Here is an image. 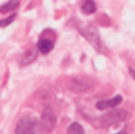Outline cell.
I'll use <instances>...</instances> for the list:
<instances>
[{
	"instance_id": "1",
	"label": "cell",
	"mask_w": 135,
	"mask_h": 134,
	"mask_svg": "<svg viewBox=\"0 0 135 134\" xmlns=\"http://www.w3.org/2000/svg\"><path fill=\"white\" fill-rule=\"evenodd\" d=\"M41 126L36 118L24 117L17 122L16 126V134H41Z\"/></svg>"
},
{
	"instance_id": "2",
	"label": "cell",
	"mask_w": 135,
	"mask_h": 134,
	"mask_svg": "<svg viewBox=\"0 0 135 134\" xmlns=\"http://www.w3.org/2000/svg\"><path fill=\"white\" fill-rule=\"evenodd\" d=\"M127 117V112L123 110V109H118V110H113V112H109L108 114L102 116L98 118V125L100 126H110L115 122H119V121H123L125 118Z\"/></svg>"
},
{
	"instance_id": "3",
	"label": "cell",
	"mask_w": 135,
	"mask_h": 134,
	"mask_svg": "<svg viewBox=\"0 0 135 134\" xmlns=\"http://www.w3.org/2000/svg\"><path fill=\"white\" fill-rule=\"evenodd\" d=\"M55 122H56V118H55V114L52 112L51 108H46L42 113V129L46 132H52L54 126H55Z\"/></svg>"
},
{
	"instance_id": "4",
	"label": "cell",
	"mask_w": 135,
	"mask_h": 134,
	"mask_svg": "<svg viewBox=\"0 0 135 134\" xmlns=\"http://www.w3.org/2000/svg\"><path fill=\"white\" fill-rule=\"evenodd\" d=\"M80 32H81L83 36H85L88 38V41L96 49H100V38H98V34H97V32H96V29L93 26L87 25L85 28H80Z\"/></svg>"
},
{
	"instance_id": "5",
	"label": "cell",
	"mask_w": 135,
	"mask_h": 134,
	"mask_svg": "<svg viewBox=\"0 0 135 134\" xmlns=\"http://www.w3.org/2000/svg\"><path fill=\"white\" fill-rule=\"evenodd\" d=\"M122 101V96H114L113 99H109V100H101L96 104V108L100 109V110H104V109H108V108H114L117 107L118 104H121Z\"/></svg>"
},
{
	"instance_id": "6",
	"label": "cell",
	"mask_w": 135,
	"mask_h": 134,
	"mask_svg": "<svg viewBox=\"0 0 135 134\" xmlns=\"http://www.w3.org/2000/svg\"><path fill=\"white\" fill-rule=\"evenodd\" d=\"M52 47H54V44L51 40H41L38 42V50L44 54H47L49 51H51Z\"/></svg>"
},
{
	"instance_id": "7",
	"label": "cell",
	"mask_w": 135,
	"mask_h": 134,
	"mask_svg": "<svg viewBox=\"0 0 135 134\" xmlns=\"http://www.w3.org/2000/svg\"><path fill=\"white\" fill-rule=\"evenodd\" d=\"M81 11L87 15H92L96 11V4L93 0H84V3L81 4Z\"/></svg>"
},
{
	"instance_id": "8",
	"label": "cell",
	"mask_w": 135,
	"mask_h": 134,
	"mask_svg": "<svg viewBox=\"0 0 135 134\" xmlns=\"http://www.w3.org/2000/svg\"><path fill=\"white\" fill-rule=\"evenodd\" d=\"M68 134H84V129L80 124L74 122L68 126Z\"/></svg>"
},
{
	"instance_id": "9",
	"label": "cell",
	"mask_w": 135,
	"mask_h": 134,
	"mask_svg": "<svg viewBox=\"0 0 135 134\" xmlns=\"http://www.w3.org/2000/svg\"><path fill=\"white\" fill-rule=\"evenodd\" d=\"M18 7V1L17 0H9L8 3L1 5V12H8V11H13Z\"/></svg>"
},
{
	"instance_id": "10",
	"label": "cell",
	"mask_w": 135,
	"mask_h": 134,
	"mask_svg": "<svg viewBox=\"0 0 135 134\" xmlns=\"http://www.w3.org/2000/svg\"><path fill=\"white\" fill-rule=\"evenodd\" d=\"M33 59H36V53H33V51H26V53L24 54V57H22L21 64H28V63H30Z\"/></svg>"
},
{
	"instance_id": "11",
	"label": "cell",
	"mask_w": 135,
	"mask_h": 134,
	"mask_svg": "<svg viewBox=\"0 0 135 134\" xmlns=\"http://www.w3.org/2000/svg\"><path fill=\"white\" fill-rule=\"evenodd\" d=\"M13 19H15V16H11V17H8L7 20H4V21H1V26H7L8 24H11V22L13 21Z\"/></svg>"
},
{
	"instance_id": "12",
	"label": "cell",
	"mask_w": 135,
	"mask_h": 134,
	"mask_svg": "<svg viewBox=\"0 0 135 134\" xmlns=\"http://www.w3.org/2000/svg\"><path fill=\"white\" fill-rule=\"evenodd\" d=\"M130 74H131V76L135 79V71H134V70H130Z\"/></svg>"
},
{
	"instance_id": "13",
	"label": "cell",
	"mask_w": 135,
	"mask_h": 134,
	"mask_svg": "<svg viewBox=\"0 0 135 134\" xmlns=\"http://www.w3.org/2000/svg\"><path fill=\"white\" fill-rule=\"evenodd\" d=\"M117 134H127V133H126L125 130H122V132H119V133H117Z\"/></svg>"
}]
</instances>
